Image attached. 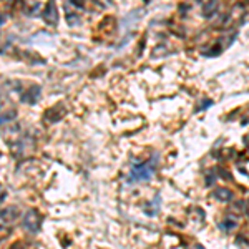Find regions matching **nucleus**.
Segmentation results:
<instances>
[{
	"label": "nucleus",
	"mask_w": 249,
	"mask_h": 249,
	"mask_svg": "<svg viewBox=\"0 0 249 249\" xmlns=\"http://www.w3.org/2000/svg\"><path fill=\"white\" fill-rule=\"evenodd\" d=\"M236 224H238V221H236V218H232V216H226L223 223H221V230L231 231L232 228H236Z\"/></svg>",
	"instance_id": "6e6552de"
},
{
	"label": "nucleus",
	"mask_w": 249,
	"mask_h": 249,
	"mask_svg": "<svg viewBox=\"0 0 249 249\" xmlns=\"http://www.w3.org/2000/svg\"><path fill=\"white\" fill-rule=\"evenodd\" d=\"M214 198L218 199V201H231L232 199V193L228 190V188H218V190L214 191Z\"/></svg>",
	"instance_id": "423d86ee"
},
{
	"label": "nucleus",
	"mask_w": 249,
	"mask_h": 249,
	"mask_svg": "<svg viewBox=\"0 0 249 249\" xmlns=\"http://www.w3.org/2000/svg\"><path fill=\"white\" fill-rule=\"evenodd\" d=\"M248 216H249V208H248Z\"/></svg>",
	"instance_id": "4468645a"
},
{
	"label": "nucleus",
	"mask_w": 249,
	"mask_h": 249,
	"mask_svg": "<svg viewBox=\"0 0 249 249\" xmlns=\"http://www.w3.org/2000/svg\"><path fill=\"white\" fill-rule=\"evenodd\" d=\"M10 249H37V246H35V244H32V243H23V241H18V243H15Z\"/></svg>",
	"instance_id": "9d476101"
},
{
	"label": "nucleus",
	"mask_w": 249,
	"mask_h": 249,
	"mask_svg": "<svg viewBox=\"0 0 249 249\" xmlns=\"http://www.w3.org/2000/svg\"><path fill=\"white\" fill-rule=\"evenodd\" d=\"M5 198V191H3V188H2V184H0V201Z\"/></svg>",
	"instance_id": "f8f14e48"
},
{
	"label": "nucleus",
	"mask_w": 249,
	"mask_h": 249,
	"mask_svg": "<svg viewBox=\"0 0 249 249\" xmlns=\"http://www.w3.org/2000/svg\"><path fill=\"white\" fill-rule=\"evenodd\" d=\"M219 9V3L218 2H210V3H204L203 5V14L204 17H213L216 14V10Z\"/></svg>",
	"instance_id": "0eeeda50"
},
{
	"label": "nucleus",
	"mask_w": 249,
	"mask_h": 249,
	"mask_svg": "<svg viewBox=\"0 0 249 249\" xmlns=\"http://www.w3.org/2000/svg\"><path fill=\"white\" fill-rule=\"evenodd\" d=\"M15 116H17V111H7V113H3L2 116H0V124L10 122V120H14Z\"/></svg>",
	"instance_id": "9b49d317"
},
{
	"label": "nucleus",
	"mask_w": 249,
	"mask_h": 249,
	"mask_svg": "<svg viewBox=\"0 0 249 249\" xmlns=\"http://www.w3.org/2000/svg\"><path fill=\"white\" fill-rule=\"evenodd\" d=\"M40 7L42 5H40L38 2H30V3H25V5H23V12H27L29 15H35L40 10Z\"/></svg>",
	"instance_id": "1a4fd4ad"
},
{
	"label": "nucleus",
	"mask_w": 249,
	"mask_h": 249,
	"mask_svg": "<svg viewBox=\"0 0 249 249\" xmlns=\"http://www.w3.org/2000/svg\"><path fill=\"white\" fill-rule=\"evenodd\" d=\"M17 219H18V210L15 206L0 211V230L3 231L12 230V226H14Z\"/></svg>",
	"instance_id": "7ed1b4c3"
},
{
	"label": "nucleus",
	"mask_w": 249,
	"mask_h": 249,
	"mask_svg": "<svg viewBox=\"0 0 249 249\" xmlns=\"http://www.w3.org/2000/svg\"><path fill=\"white\" fill-rule=\"evenodd\" d=\"M42 15H43V20H45V23H48V25L55 27L58 23V12H57V5H55L53 2H48L47 3Z\"/></svg>",
	"instance_id": "20e7f679"
},
{
	"label": "nucleus",
	"mask_w": 249,
	"mask_h": 249,
	"mask_svg": "<svg viewBox=\"0 0 249 249\" xmlns=\"http://www.w3.org/2000/svg\"><path fill=\"white\" fill-rule=\"evenodd\" d=\"M3 22H5V18H3V15H0V25H2Z\"/></svg>",
	"instance_id": "ddd939ff"
},
{
	"label": "nucleus",
	"mask_w": 249,
	"mask_h": 249,
	"mask_svg": "<svg viewBox=\"0 0 249 249\" xmlns=\"http://www.w3.org/2000/svg\"><path fill=\"white\" fill-rule=\"evenodd\" d=\"M42 214L37 211V210H29L23 214V219H22V226L23 230L27 232H32V234H35V232L40 231V226H42Z\"/></svg>",
	"instance_id": "f03ea898"
},
{
	"label": "nucleus",
	"mask_w": 249,
	"mask_h": 249,
	"mask_svg": "<svg viewBox=\"0 0 249 249\" xmlns=\"http://www.w3.org/2000/svg\"><path fill=\"white\" fill-rule=\"evenodd\" d=\"M155 166H156L155 158L135 166L130 173V181H148V179H151L155 175Z\"/></svg>",
	"instance_id": "f257e3e1"
},
{
	"label": "nucleus",
	"mask_w": 249,
	"mask_h": 249,
	"mask_svg": "<svg viewBox=\"0 0 249 249\" xmlns=\"http://www.w3.org/2000/svg\"><path fill=\"white\" fill-rule=\"evenodd\" d=\"M38 93H40V88L38 87H35V85L30 87L29 91H27V93L22 96V102L30 103V105H32V103H35L38 100Z\"/></svg>",
	"instance_id": "39448f33"
}]
</instances>
